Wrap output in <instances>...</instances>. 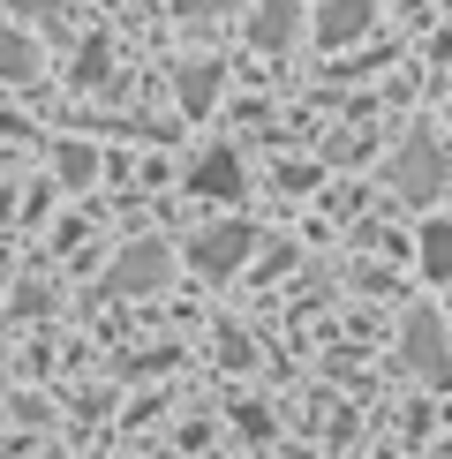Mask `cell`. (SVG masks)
Masks as SVG:
<instances>
[{
    "label": "cell",
    "instance_id": "1",
    "mask_svg": "<svg viewBox=\"0 0 452 459\" xmlns=\"http://www.w3.org/2000/svg\"><path fill=\"white\" fill-rule=\"evenodd\" d=\"M392 188L407 204H438L445 196V143L438 136H407L400 159H392Z\"/></svg>",
    "mask_w": 452,
    "mask_h": 459
},
{
    "label": "cell",
    "instance_id": "2",
    "mask_svg": "<svg viewBox=\"0 0 452 459\" xmlns=\"http://www.w3.org/2000/svg\"><path fill=\"white\" fill-rule=\"evenodd\" d=\"M166 279H174V248L166 241H128L106 272V294H159Z\"/></svg>",
    "mask_w": 452,
    "mask_h": 459
},
{
    "label": "cell",
    "instance_id": "3",
    "mask_svg": "<svg viewBox=\"0 0 452 459\" xmlns=\"http://www.w3.org/2000/svg\"><path fill=\"white\" fill-rule=\"evenodd\" d=\"M249 248H256V234L241 219H219V226H204L196 241H188V264H196L204 279H234L241 264H249Z\"/></svg>",
    "mask_w": 452,
    "mask_h": 459
},
{
    "label": "cell",
    "instance_id": "4",
    "mask_svg": "<svg viewBox=\"0 0 452 459\" xmlns=\"http://www.w3.org/2000/svg\"><path fill=\"white\" fill-rule=\"evenodd\" d=\"M400 354L430 377V385H445V377H452V354H445V316H438V309H414V316H407V332H400Z\"/></svg>",
    "mask_w": 452,
    "mask_h": 459
},
{
    "label": "cell",
    "instance_id": "5",
    "mask_svg": "<svg viewBox=\"0 0 452 459\" xmlns=\"http://www.w3.org/2000/svg\"><path fill=\"white\" fill-rule=\"evenodd\" d=\"M188 188H196L204 204H234L241 196V159H234V143H212L196 166H188Z\"/></svg>",
    "mask_w": 452,
    "mask_h": 459
},
{
    "label": "cell",
    "instance_id": "6",
    "mask_svg": "<svg viewBox=\"0 0 452 459\" xmlns=\"http://www.w3.org/2000/svg\"><path fill=\"white\" fill-rule=\"evenodd\" d=\"M301 30V0H264V8L249 15V46L256 53H287Z\"/></svg>",
    "mask_w": 452,
    "mask_h": 459
},
{
    "label": "cell",
    "instance_id": "7",
    "mask_svg": "<svg viewBox=\"0 0 452 459\" xmlns=\"http://www.w3.org/2000/svg\"><path fill=\"white\" fill-rule=\"evenodd\" d=\"M174 83H181V113H188V121H204V113L219 106L226 68H219V61H181V68H174Z\"/></svg>",
    "mask_w": 452,
    "mask_h": 459
},
{
    "label": "cell",
    "instance_id": "8",
    "mask_svg": "<svg viewBox=\"0 0 452 459\" xmlns=\"http://www.w3.org/2000/svg\"><path fill=\"white\" fill-rule=\"evenodd\" d=\"M369 0H325V8H317V38H325V46H354V38L369 30Z\"/></svg>",
    "mask_w": 452,
    "mask_h": 459
},
{
    "label": "cell",
    "instance_id": "9",
    "mask_svg": "<svg viewBox=\"0 0 452 459\" xmlns=\"http://www.w3.org/2000/svg\"><path fill=\"white\" fill-rule=\"evenodd\" d=\"M30 68H38V46H30L23 30L0 23V83H30Z\"/></svg>",
    "mask_w": 452,
    "mask_h": 459
},
{
    "label": "cell",
    "instance_id": "10",
    "mask_svg": "<svg viewBox=\"0 0 452 459\" xmlns=\"http://www.w3.org/2000/svg\"><path fill=\"white\" fill-rule=\"evenodd\" d=\"M53 174H61L68 188H91V181H99V151H91V143H61V151H53Z\"/></svg>",
    "mask_w": 452,
    "mask_h": 459
},
{
    "label": "cell",
    "instance_id": "11",
    "mask_svg": "<svg viewBox=\"0 0 452 459\" xmlns=\"http://www.w3.org/2000/svg\"><path fill=\"white\" fill-rule=\"evenodd\" d=\"M422 272H430V279H452V226H445V219L422 226Z\"/></svg>",
    "mask_w": 452,
    "mask_h": 459
},
{
    "label": "cell",
    "instance_id": "12",
    "mask_svg": "<svg viewBox=\"0 0 452 459\" xmlns=\"http://www.w3.org/2000/svg\"><path fill=\"white\" fill-rule=\"evenodd\" d=\"M226 8H234V0H174L181 23H212V15H226Z\"/></svg>",
    "mask_w": 452,
    "mask_h": 459
},
{
    "label": "cell",
    "instance_id": "13",
    "mask_svg": "<svg viewBox=\"0 0 452 459\" xmlns=\"http://www.w3.org/2000/svg\"><path fill=\"white\" fill-rule=\"evenodd\" d=\"M75 83H106V46H83V61H75Z\"/></svg>",
    "mask_w": 452,
    "mask_h": 459
},
{
    "label": "cell",
    "instance_id": "14",
    "mask_svg": "<svg viewBox=\"0 0 452 459\" xmlns=\"http://www.w3.org/2000/svg\"><path fill=\"white\" fill-rule=\"evenodd\" d=\"M8 8H15V15H61L68 0H8Z\"/></svg>",
    "mask_w": 452,
    "mask_h": 459
},
{
    "label": "cell",
    "instance_id": "15",
    "mask_svg": "<svg viewBox=\"0 0 452 459\" xmlns=\"http://www.w3.org/2000/svg\"><path fill=\"white\" fill-rule=\"evenodd\" d=\"M0 392H8V361H0Z\"/></svg>",
    "mask_w": 452,
    "mask_h": 459
},
{
    "label": "cell",
    "instance_id": "16",
    "mask_svg": "<svg viewBox=\"0 0 452 459\" xmlns=\"http://www.w3.org/2000/svg\"><path fill=\"white\" fill-rule=\"evenodd\" d=\"M0 279H8V256H0Z\"/></svg>",
    "mask_w": 452,
    "mask_h": 459
}]
</instances>
